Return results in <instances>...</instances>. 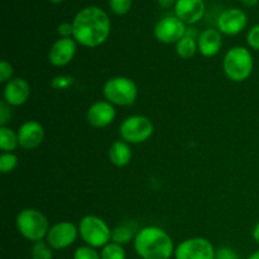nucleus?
<instances>
[{"mask_svg":"<svg viewBox=\"0 0 259 259\" xmlns=\"http://www.w3.org/2000/svg\"><path fill=\"white\" fill-rule=\"evenodd\" d=\"M73 39L86 48H96L108 40L111 32L109 14L101 8L91 5L76 13L72 20Z\"/></svg>","mask_w":259,"mask_h":259,"instance_id":"f257e3e1","label":"nucleus"},{"mask_svg":"<svg viewBox=\"0 0 259 259\" xmlns=\"http://www.w3.org/2000/svg\"><path fill=\"white\" fill-rule=\"evenodd\" d=\"M133 245L137 254L142 259H171L176 249L171 235L156 225L139 229Z\"/></svg>","mask_w":259,"mask_h":259,"instance_id":"f03ea898","label":"nucleus"},{"mask_svg":"<svg viewBox=\"0 0 259 259\" xmlns=\"http://www.w3.org/2000/svg\"><path fill=\"white\" fill-rule=\"evenodd\" d=\"M223 70L233 82H243L248 80L254 70V58L250 50L243 46L230 48L223 60Z\"/></svg>","mask_w":259,"mask_h":259,"instance_id":"7ed1b4c3","label":"nucleus"},{"mask_svg":"<svg viewBox=\"0 0 259 259\" xmlns=\"http://www.w3.org/2000/svg\"><path fill=\"white\" fill-rule=\"evenodd\" d=\"M15 227L24 239L35 243L46 240L51 225L47 217L40 210L27 207L17 214Z\"/></svg>","mask_w":259,"mask_h":259,"instance_id":"20e7f679","label":"nucleus"},{"mask_svg":"<svg viewBox=\"0 0 259 259\" xmlns=\"http://www.w3.org/2000/svg\"><path fill=\"white\" fill-rule=\"evenodd\" d=\"M103 95L114 106H132L138 99V86L132 78L115 76L105 81Z\"/></svg>","mask_w":259,"mask_h":259,"instance_id":"39448f33","label":"nucleus"},{"mask_svg":"<svg viewBox=\"0 0 259 259\" xmlns=\"http://www.w3.org/2000/svg\"><path fill=\"white\" fill-rule=\"evenodd\" d=\"M78 235L86 245L104 248L111 242V232L108 223L96 215H86L78 222Z\"/></svg>","mask_w":259,"mask_h":259,"instance_id":"423d86ee","label":"nucleus"},{"mask_svg":"<svg viewBox=\"0 0 259 259\" xmlns=\"http://www.w3.org/2000/svg\"><path fill=\"white\" fill-rule=\"evenodd\" d=\"M154 133V124L148 116L131 115L121 121L119 126V136L121 141L129 144H141L148 141Z\"/></svg>","mask_w":259,"mask_h":259,"instance_id":"0eeeda50","label":"nucleus"},{"mask_svg":"<svg viewBox=\"0 0 259 259\" xmlns=\"http://www.w3.org/2000/svg\"><path fill=\"white\" fill-rule=\"evenodd\" d=\"M214 245L206 238L194 237L180 243L175 249V259H215Z\"/></svg>","mask_w":259,"mask_h":259,"instance_id":"6e6552de","label":"nucleus"},{"mask_svg":"<svg viewBox=\"0 0 259 259\" xmlns=\"http://www.w3.org/2000/svg\"><path fill=\"white\" fill-rule=\"evenodd\" d=\"M187 24L176 15H166L154 25L153 34L158 42L164 45H176L186 35Z\"/></svg>","mask_w":259,"mask_h":259,"instance_id":"1a4fd4ad","label":"nucleus"},{"mask_svg":"<svg viewBox=\"0 0 259 259\" xmlns=\"http://www.w3.org/2000/svg\"><path fill=\"white\" fill-rule=\"evenodd\" d=\"M78 235V228L71 222H58L51 225L46 242L53 250H62L71 247L76 242Z\"/></svg>","mask_w":259,"mask_h":259,"instance_id":"9d476101","label":"nucleus"},{"mask_svg":"<svg viewBox=\"0 0 259 259\" xmlns=\"http://www.w3.org/2000/svg\"><path fill=\"white\" fill-rule=\"evenodd\" d=\"M248 17L239 8H229L222 12L217 20V29L224 35H237L245 29Z\"/></svg>","mask_w":259,"mask_h":259,"instance_id":"9b49d317","label":"nucleus"},{"mask_svg":"<svg viewBox=\"0 0 259 259\" xmlns=\"http://www.w3.org/2000/svg\"><path fill=\"white\" fill-rule=\"evenodd\" d=\"M77 42L73 38H58L48 51V61L55 67H65L75 58Z\"/></svg>","mask_w":259,"mask_h":259,"instance_id":"f8f14e48","label":"nucleus"},{"mask_svg":"<svg viewBox=\"0 0 259 259\" xmlns=\"http://www.w3.org/2000/svg\"><path fill=\"white\" fill-rule=\"evenodd\" d=\"M115 106L106 100H99L91 104L86 111V120L93 128L103 129L115 120Z\"/></svg>","mask_w":259,"mask_h":259,"instance_id":"ddd939ff","label":"nucleus"},{"mask_svg":"<svg viewBox=\"0 0 259 259\" xmlns=\"http://www.w3.org/2000/svg\"><path fill=\"white\" fill-rule=\"evenodd\" d=\"M20 148L32 151L38 148L45 139V128L37 120H27L17 131Z\"/></svg>","mask_w":259,"mask_h":259,"instance_id":"4468645a","label":"nucleus"},{"mask_svg":"<svg viewBox=\"0 0 259 259\" xmlns=\"http://www.w3.org/2000/svg\"><path fill=\"white\" fill-rule=\"evenodd\" d=\"M174 10L175 15L180 18L185 24L192 25L199 23L204 18L206 7L204 0H177Z\"/></svg>","mask_w":259,"mask_h":259,"instance_id":"2eb2a0df","label":"nucleus"},{"mask_svg":"<svg viewBox=\"0 0 259 259\" xmlns=\"http://www.w3.org/2000/svg\"><path fill=\"white\" fill-rule=\"evenodd\" d=\"M4 101L10 106H22L30 96V85L22 77H13L4 85Z\"/></svg>","mask_w":259,"mask_h":259,"instance_id":"dca6fc26","label":"nucleus"},{"mask_svg":"<svg viewBox=\"0 0 259 259\" xmlns=\"http://www.w3.org/2000/svg\"><path fill=\"white\" fill-rule=\"evenodd\" d=\"M223 34L215 28L202 30L197 37V48L202 57H215L222 51Z\"/></svg>","mask_w":259,"mask_h":259,"instance_id":"f3484780","label":"nucleus"},{"mask_svg":"<svg viewBox=\"0 0 259 259\" xmlns=\"http://www.w3.org/2000/svg\"><path fill=\"white\" fill-rule=\"evenodd\" d=\"M131 144L124 141H115L109 148V161L115 167H125L132 161Z\"/></svg>","mask_w":259,"mask_h":259,"instance_id":"a211bd4d","label":"nucleus"},{"mask_svg":"<svg viewBox=\"0 0 259 259\" xmlns=\"http://www.w3.org/2000/svg\"><path fill=\"white\" fill-rule=\"evenodd\" d=\"M138 230H137L136 225H132V223L118 225V227L114 228L113 232H111V242L116 243V244H120L124 247L125 244H129L132 240H134Z\"/></svg>","mask_w":259,"mask_h":259,"instance_id":"6ab92c4d","label":"nucleus"},{"mask_svg":"<svg viewBox=\"0 0 259 259\" xmlns=\"http://www.w3.org/2000/svg\"><path fill=\"white\" fill-rule=\"evenodd\" d=\"M196 52H199V48H197V40L195 37L186 34L176 43V53L179 55V57L184 58V60L192 58L196 55Z\"/></svg>","mask_w":259,"mask_h":259,"instance_id":"aec40b11","label":"nucleus"},{"mask_svg":"<svg viewBox=\"0 0 259 259\" xmlns=\"http://www.w3.org/2000/svg\"><path fill=\"white\" fill-rule=\"evenodd\" d=\"M19 147L17 132L9 126H0V149L2 152H13Z\"/></svg>","mask_w":259,"mask_h":259,"instance_id":"412c9836","label":"nucleus"},{"mask_svg":"<svg viewBox=\"0 0 259 259\" xmlns=\"http://www.w3.org/2000/svg\"><path fill=\"white\" fill-rule=\"evenodd\" d=\"M101 259H126V253L123 245L110 242L101 248Z\"/></svg>","mask_w":259,"mask_h":259,"instance_id":"4be33fe9","label":"nucleus"},{"mask_svg":"<svg viewBox=\"0 0 259 259\" xmlns=\"http://www.w3.org/2000/svg\"><path fill=\"white\" fill-rule=\"evenodd\" d=\"M52 248L50 247L46 240L33 243L30 249V258L32 259H53Z\"/></svg>","mask_w":259,"mask_h":259,"instance_id":"5701e85b","label":"nucleus"},{"mask_svg":"<svg viewBox=\"0 0 259 259\" xmlns=\"http://www.w3.org/2000/svg\"><path fill=\"white\" fill-rule=\"evenodd\" d=\"M19 164V158L13 152H4L0 154V171L2 174L7 175L14 171Z\"/></svg>","mask_w":259,"mask_h":259,"instance_id":"b1692460","label":"nucleus"},{"mask_svg":"<svg viewBox=\"0 0 259 259\" xmlns=\"http://www.w3.org/2000/svg\"><path fill=\"white\" fill-rule=\"evenodd\" d=\"M73 259H101L100 252L90 245H81L73 252Z\"/></svg>","mask_w":259,"mask_h":259,"instance_id":"393cba45","label":"nucleus"},{"mask_svg":"<svg viewBox=\"0 0 259 259\" xmlns=\"http://www.w3.org/2000/svg\"><path fill=\"white\" fill-rule=\"evenodd\" d=\"M133 5V0H109V8L116 15H125Z\"/></svg>","mask_w":259,"mask_h":259,"instance_id":"a878e982","label":"nucleus"},{"mask_svg":"<svg viewBox=\"0 0 259 259\" xmlns=\"http://www.w3.org/2000/svg\"><path fill=\"white\" fill-rule=\"evenodd\" d=\"M73 82H75V80H73L72 76L58 75L52 78V81H51V88L58 91L67 90V89H70L73 85Z\"/></svg>","mask_w":259,"mask_h":259,"instance_id":"bb28decb","label":"nucleus"},{"mask_svg":"<svg viewBox=\"0 0 259 259\" xmlns=\"http://www.w3.org/2000/svg\"><path fill=\"white\" fill-rule=\"evenodd\" d=\"M13 73H14V68H13L12 63L8 62L7 60H2L0 62V82H9L13 78Z\"/></svg>","mask_w":259,"mask_h":259,"instance_id":"cd10ccee","label":"nucleus"},{"mask_svg":"<svg viewBox=\"0 0 259 259\" xmlns=\"http://www.w3.org/2000/svg\"><path fill=\"white\" fill-rule=\"evenodd\" d=\"M247 43L253 51H259V24L253 25L247 33Z\"/></svg>","mask_w":259,"mask_h":259,"instance_id":"c85d7f7f","label":"nucleus"},{"mask_svg":"<svg viewBox=\"0 0 259 259\" xmlns=\"http://www.w3.org/2000/svg\"><path fill=\"white\" fill-rule=\"evenodd\" d=\"M12 106L8 105L4 100L0 104V126H7L12 119Z\"/></svg>","mask_w":259,"mask_h":259,"instance_id":"c756f323","label":"nucleus"},{"mask_svg":"<svg viewBox=\"0 0 259 259\" xmlns=\"http://www.w3.org/2000/svg\"><path fill=\"white\" fill-rule=\"evenodd\" d=\"M215 259H240L239 254L230 247H222L217 250Z\"/></svg>","mask_w":259,"mask_h":259,"instance_id":"7c9ffc66","label":"nucleus"},{"mask_svg":"<svg viewBox=\"0 0 259 259\" xmlns=\"http://www.w3.org/2000/svg\"><path fill=\"white\" fill-rule=\"evenodd\" d=\"M57 33L60 38H73V25L70 22H62L58 24Z\"/></svg>","mask_w":259,"mask_h":259,"instance_id":"2f4dec72","label":"nucleus"},{"mask_svg":"<svg viewBox=\"0 0 259 259\" xmlns=\"http://www.w3.org/2000/svg\"><path fill=\"white\" fill-rule=\"evenodd\" d=\"M177 0H158V4L161 5L162 8H171L172 5L175 7Z\"/></svg>","mask_w":259,"mask_h":259,"instance_id":"473e14b6","label":"nucleus"},{"mask_svg":"<svg viewBox=\"0 0 259 259\" xmlns=\"http://www.w3.org/2000/svg\"><path fill=\"white\" fill-rule=\"evenodd\" d=\"M252 237H253V239H254V242L257 243V244H259V222L254 225V228H253Z\"/></svg>","mask_w":259,"mask_h":259,"instance_id":"72a5a7b5","label":"nucleus"},{"mask_svg":"<svg viewBox=\"0 0 259 259\" xmlns=\"http://www.w3.org/2000/svg\"><path fill=\"white\" fill-rule=\"evenodd\" d=\"M240 3H242L244 7L253 8V7H257L259 0H240Z\"/></svg>","mask_w":259,"mask_h":259,"instance_id":"f704fd0d","label":"nucleus"},{"mask_svg":"<svg viewBox=\"0 0 259 259\" xmlns=\"http://www.w3.org/2000/svg\"><path fill=\"white\" fill-rule=\"evenodd\" d=\"M247 259H259V249L255 250L254 253H252Z\"/></svg>","mask_w":259,"mask_h":259,"instance_id":"c9c22d12","label":"nucleus"},{"mask_svg":"<svg viewBox=\"0 0 259 259\" xmlns=\"http://www.w3.org/2000/svg\"><path fill=\"white\" fill-rule=\"evenodd\" d=\"M51 3H53V4H61V3L63 2V0H50Z\"/></svg>","mask_w":259,"mask_h":259,"instance_id":"e433bc0d","label":"nucleus"}]
</instances>
